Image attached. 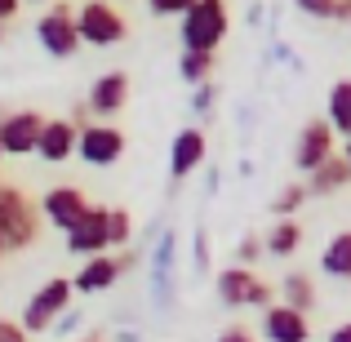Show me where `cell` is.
<instances>
[{
  "label": "cell",
  "instance_id": "1",
  "mask_svg": "<svg viewBox=\"0 0 351 342\" xmlns=\"http://www.w3.org/2000/svg\"><path fill=\"white\" fill-rule=\"evenodd\" d=\"M40 200H32L23 187H14L9 178H0V245L5 254H23L40 240Z\"/></svg>",
  "mask_w": 351,
  "mask_h": 342
},
{
  "label": "cell",
  "instance_id": "2",
  "mask_svg": "<svg viewBox=\"0 0 351 342\" xmlns=\"http://www.w3.org/2000/svg\"><path fill=\"white\" fill-rule=\"evenodd\" d=\"M232 32V14L227 0H196L178 23V40L182 49H200V53H218V45Z\"/></svg>",
  "mask_w": 351,
  "mask_h": 342
},
{
  "label": "cell",
  "instance_id": "3",
  "mask_svg": "<svg viewBox=\"0 0 351 342\" xmlns=\"http://www.w3.org/2000/svg\"><path fill=\"white\" fill-rule=\"evenodd\" d=\"M214 293H218V302H223L227 311H245V307L267 311L276 302V289H271V284H267L254 267H240V262H232L227 271H218Z\"/></svg>",
  "mask_w": 351,
  "mask_h": 342
},
{
  "label": "cell",
  "instance_id": "4",
  "mask_svg": "<svg viewBox=\"0 0 351 342\" xmlns=\"http://www.w3.org/2000/svg\"><path fill=\"white\" fill-rule=\"evenodd\" d=\"M147 289H152V307L156 311H173L178 302V284H173V267H178V236L160 231L152 240V254H147Z\"/></svg>",
  "mask_w": 351,
  "mask_h": 342
},
{
  "label": "cell",
  "instance_id": "5",
  "mask_svg": "<svg viewBox=\"0 0 351 342\" xmlns=\"http://www.w3.org/2000/svg\"><path fill=\"white\" fill-rule=\"evenodd\" d=\"M76 32H80V45L112 49V45H120L129 36V23L112 0H85V5L76 9Z\"/></svg>",
  "mask_w": 351,
  "mask_h": 342
},
{
  "label": "cell",
  "instance_id": "6",
  "mask_svg": "<svg viewBox=\"0 0 351 342\" xmlns=\"http://www.w3.org/2000/svg\"><path fill=\"white\" fill-rule=\"evenodd\" d=\"M71 298H76V284H71V280H62V276L45 280L40 289H36L32 298H27V307H23V329H27L32 338L49 334L53 320H58L62 311L71 307Z\"/></svg>",
  "mask_w": 351,
  "mask_h": 342
},
{
  "label": "cell",
  "instance_id": "7",
  "mask_svg": "<svg viewBox=\"0 0 351 342\" xmlns=\"http://www.w3.org/2000/svg\"><path fill=\"white\" fill-rule=\"evenodd\" d=\"M36 40L49 58H76L80 53V32H76V9L67 0H53L40 18H36Z\"/></svg>",
  "mask_w": 351,
  "mask_h": 342
},
{
  "label": "cell",
  "instance_id": "8",
  "mask_svg": "<svg viewBox=\"0 0 351 342\" xmlns=\"http://www.w3.org/2000/svg\"><path fill=\"white\" fill-rule=\"evenodd\" d=\"M138 258H143V249H134V245L116 249V254H94V258L80 262V271L71 276V284H76V293H107Z\"/></svg>",
  "mask_w": 351,
  "mask_h": 342
},
{
  "label": "cell",
  "instance_id": "9",
  "mask_svg": "<svg viewBox=\"0 0 351 342\" xmlns=\"http://www.w3.org/2000/svg\"><path fill=\"white\" fill-rule=\"evenodd\" d=\"M129 138L125 129H116L112 120H89L85 129H80V143H76V156L89 164V169H112L120 164V156H125Z\"/></svg>",
  "mask_w": 351,
  "mask_h": 342
},
{
  "label": "cell",
  "instance_id": "10",
  "mask_svg": "<svg viewBox=\"0 0 351 342\" xmlns=\"http://www.w3.org/2000/svg\"><path fill=\"white\" fill-rule=\"evenodd\" d=\"M329 156H338V134L329 129V120L311 116L307 125L298 129V143H293V169L307 178L311 169H320V164L329 160Z\"/></svg>",
  "mask_w": 351,
  "mask_h": 342
},
{
  "label": "cell",
  "instance_id": "11",
  "mask_svg": "<svg viewBox=\"0 0 351 342\" xmlns=\"http://www.w3.org/2000/svg\"><path fill=\"white\" fill-rule=\"evenodd\" d=\"M258 338L263 342H311V316L298 307H285V302H271L258 320Z\"/></svg>",
  "mask_w": 351,
  "mask_h": 342
},
{
  "label": "cell",
  "instance_id": "12",
  "mask_svg": "<svg viewBox=\"0 0 351 342\" xmlns=\"http://www.w3.org/2000/svg\"><path fill=\"white\" fill-rule=\"evenodd\" d=\"M40 214H45V223H49V227L71 231L80 218L89 214V196L80 187H71V182H62V187H49L40 196Z\"/></svg>",
  "mask_w": 351,
  "mask_h": 342
},
{
  "label": "cell",
  "instance_id": "13",
  "mask_svg": "<svg viewBox=\"0 0 351 342\" xmlns=\"http://www.w3.org/2000/svg\"><path fill=\"white\" fill-rule=\"evenodd\" d=\"M40 129H45L40 112H9V116H0V151L5 156H36Z\"/></svg>",
  "mask_w": 351,
  "mask_h": 342
},
{
  "label": "cell",
  "instance_id": "14",
  "mask_svg": "<svg viewBox=\"0 0 351 342\" xmlns=\"http://www.w3.org/2000/svg\"><path fill=\"white\" fill-rule=\"evenodd\" d=\"M205 160H209V138H205V129H178L173 134V143H169V178L173 182H182V178H191L196 169H205Z\"/></svg>",
  "mask_w": 351,
  "mask_h": 342
},
{
  "label": "cell",
  "instance_id": "15",
  "mask_svg": "<svg viewBox=\"0 0 351 342\" xmlns=\"http://www.w3.org/2000/svg\"><path fill=\"white\" fill-rule=\"evenodd\" d=\"M67 254H76L80 262L94 254H112V236H107V209L89 205V214L67 231Z\"/></svg>",
  "mask_w": 351,
  "mask_h": 342
},
{
  "label": "cell",
  "instance_id": "16",
  "mask_svg": "<svg viewBox=\"0 0 351 342\" xmlns=\"http://www.w3.org/2000/svg\"><path fill=\"white\" fill-rule=\"evenodd\" d=\"M85 103H89V112H94V120H116L129 103V76L125 71H103V76L89 85Z\"/></svg>",
  "mask_w": 351,
  "mask_h": 342
},
{
  "label": "cell",
  "instance_id": "17",
  "mask_svg": "<svg viewBox=\"0 0 351 342\" xmlns=\"http://www.w3.org/2000/svg\"><path fill=\"white\" fill-rule=\"evenodd\" d=\"M76 143H80V129L71 125L67 116L45 120V129H40V147H36V156H40L45 164H67L71 156H76Z\"/></svg>",
  "mask_w": 351,
  "mask_h": 342
},
{
  "label": "cell",
  "instance_id": "18",
  "mask_svg": "<svg viewBox=\"0 0 351 342\" xmlns=\"http://www.w3.org/2000/svg\"><path fill=\"white\" fill-rule=\"evenodd\" d=\"M302 182H307V196H316V200L347 191V187H351V164H347V156H343V151H338V156H329V160L320 164V169H311Z\"/></svg>",
  "mask_w": 351,
  "mask_h": 342
},
{
  "label": "cell",
  "instance_id": "19",
  "mask_svg": "<svg viewBox=\"0 0 351 342\" xmlns=\"http://www.w3.org/2000/svg\"><path fill=\"white\" fill-rule=\"evenodd\" d=\"M320 276H329V280H351V227L334 231L329 245L320 249Z\"/></svg>",
  "mask_w": 351,
  "mask_h": 342
},
{
  "label": "cell",
  "instance_id": "20",
  "mask_svg": "<svg viewBox=\"0 0 351 342\" xmlns=\"http://www.w3.org/2000/svg\"><path fill=\"white\" fill-rule=\"evenodd\" d=\"M280 302L285 307H298V311H316V302H320V289H316V280H311V271H285V280H280Z\"/></svg>",
  "mask_w": 351,
  "mask_h": 342
},
{
  "label": "cell",
  "instance_id": "21",
  "mask_svg": "<svg viewBox=\"0 0 351 342\" xmlns=\"http://www.w3.org/2000/svg\"><path fill=\"white\" fill-rule=\"evenodd\" d=\"M325 120L338 138H351V76L334 80L329 85V98H325Z\"/></svg>",
  "mask_w": 351,
  "mask_h": 342
},
{
  "label": "cell",
  "instance_id": "22",
  "mask_svg": "<svg viewBox=\"0 0 351 342\" xmlns=\"http://www.w3.org/2000/svg\"><path fill=\"white\" fill-rule=\"evenodd\" d=\"M267 254L271 258H293L298 254V245H302V227H298V218H276V227L267 231Z\"/></svg>",
  "mask_w": 351,
  "mask_h": 342
},
{
  "label": "cell",
  "instance_id": "23",
  "mask_svg": "<svg viewBox=\"0 0 351 342\" xmlns=\"http://www.w3.org/2000/svg\"><path fill=\"white\" fill-rule=\"evenodd\" d=\"M214 53H200V49H182V58H178V76L187 80L191 89L196 85H205V80H214Z\"/></svg>",
  "mask_w": 351,
  "mask_h": 342
},
{
  "label": "cell",
  "instance_id": "24",
  "mask_svg": "<svg viewBox=\"0 0 351 342\" xmlns=\"http://www.w3.org/2000/svg\"><path fill=\"white\" fill-rule=\"evenodd\" d=\"M307 182H285L280 191H276V200H271V218H293L302 205H307Z\"/></svg>",
  "mask_w": 351,
  "mask_h": 342
},
{
  "label": "cell",
  "instance_id": "25",
  "mask_svg": "<svg viewBox=\"0 0 351 342\" xmlns=\"http://www.w3.org/2000/svg\"><path fill=\"white\" fill-rule=\"evenodd\" d=\"M191 271H196V276L214 271V249H209V231H205V223H196V231H191Z\"/></svg>",
  "mask_w": 351,
  "mask_h": 342
},
{
  "label": "cell",
  "instance_id": "26",
  "mask_svg": "<svg viewBox=\"0 0 351 342\" xmlns=\"http://www.w3.org/2000/svg\"><path fill=\"white\" fill-rule=\"evenodd\" d=\"M107 236H112V249L134 245V218H129V209H107Z\"/></svg>",
  "mask_w": 351,
  "mask_h": 342
},
{
  "label": "cell",
  "instance_id": "27",
  "mask_svg": "<svg viewBox=\"0 0 351 342\" xmlns=\"http://www.w3.org/2000/svg\"><path fill=\"white\" fill-rule=\"evenodd\" d=\"M214 107H218V85H214V80H205V85L191 89V116H196V120H209Z\"/></svg>",
  "mask_w": 351,
  "mask_h": 342
},
{
  "label": "cell",
  "instance_id": "28",
  "mask_svg": "<svg viewBox=\"0 0 351 342\" xmlns=\"http://www.w3.org/2000/svg\"><path fill=\"white\" fill-rule=\"evenodd\" d=\"M263 254H267V245H263V236H254V231L236 240V262L240 267H258V258H263Z\"/></svg>",
  "mask_w": 351,
  "mask_h": 342
},
{
  "label": "cell",
  "instance_id": "29",
  "mask_svg": "<svg viewBox=\"0 0 351 342\" xmlns=\"http://www.w3.org/2000/svg\"><path fill=\"white\" fill-rule=\"evenodd\" d=\"M191 5H196V0H147V9H152L156 18H182Z\"/></svg>",
  "mask_w": 351,
  "mask_h": 342
},
{
  "label": "cell",
  "instance_id": "30",
  "mask_svg": "<svg viewBox=\"0 0 351 342\" xmlns=\"http://www.w3.org/2000/svg\"><path fill=\"white\" fill-rule=\"evenodd\" d=\"M80 320H85V311H80V307H67L58 320H53V329H49V334L67 338V334H76V329H80Z\"/></svg>",
  "mask_w": 351,
  "mask_h": 342
},
{
  "label": "cell",
  "instance_id": "31",
  "mask_svg": "<svg viewBox=\"0 0 351 342\" xmlns=\"http://www.w3.org/2000/svg\"><path fill=\"white\" fill-rule=\"evenodd\" d=\"M267 62H280V67H293V71H298V53H293L285 40H271V49H267Z\"/></svg>",
  "mask_w": 351,
  "mask_h": 342
},
{
  "label": "cell",
  "instance_id": "32",
  "mask_svg": "<svg viewBox=\"0 0 351 342\" xmlns=\"http://www.w3.org/2000/svg\"><path fill=\"white\" fill-rule=\"evenodd\" d=\"M0 342H32V334L23 329V320H5L0 316Z\"/></svg>",
  "mask_w": 351,
  "mask_h": 342
},
{
  "label": "cell",
  "instance_id": "33",
  "mask_svg": "<svg viewBox=\"0 0 351 342\" xmlns=\"http://www.w3.org/2000/svg\"><path fill=\"white\" fill-rule=\"evenodd\" d=\"M218 342H258V334H254L249 325H240V320H236V325H227L223 334H218Z\"/></svg>",
  "mask_w": 351,
  "mask_h": 342
},
{
  "label": "cell",
  "instance_id": "34",
  "mask_svg": "<svg viewBox=\"0 0 351 342\" xmlns=\"http://www.w3.org/2000/svg\"><path fill=\"white\" fill-rule=\"evenodd\" d=\"M325 23H351V0H329Z\"/></svg>",
  "mask_w": 351,
  "mask_h": 342
},
{
  "label": "cell",
  "instance_id": "35",
  "mask_svg": "<svg viewBox=\"0 0 351 342\" xmlns=\"http://www.w3.org/2000/svg\"><path fill=\"white\" fill-rule=\"evenodd\" d=\"M293 5H298L307 18H320V23H325V14H329V0H293Z\"/></svg>",
  "mask_w": 351,
  "mask_h": 342
},
{
  "label": "cell",
  "instance_id": "36",
  "mask_svg": "<svg viewBox=\"0 0 351 342\" xmlns=\"http://www.w3.org/2000/svg\"><path fill=\"white\" fill-rule=\"evenodd\" d=\"M267 14H271V9H267L263 0H254V5L245 9V27H263V18H267Z\"/></svg>",
  "mask_w": 351,
  "mask_h": 342
},
{
  "label": "cell",
  "instance_id": "37",
  "mask_svg": "<svg viewBox=\"0 0 351 342\" xmlns=\"http://www.w3.org/2000/svg\"><path fill=\"white\" fill-rule=\"evenodd\" d=\"M67 120H71L76 129H85L89 120H94V112H89V103H76V107H71V116H67Z\"/></svg>",
  "mask_w": 351,
  "mask_h": 342
},
{
  "label": "cell",
  "instance_id": "38",
  "mask_svg": "<svg viewBox=\"0 0 351 342\" xmlns=\"http://www.w3.org/2000/svg\"><path fill=\"white\" fill-rule=\"evenodd\" d=\"M18 9H23V0H0V27H9L18 18Z\"/></svg>",
  "mask_w": 351,
  "mask_h": 342
},
{
  "label": "cell",
  "instance_id": "39",
  "mask_svg": "<svg viewBox=\"0 0 351 342\" xmlns=\"http://www.w3.org/2000/svg\"><path fill=\"white\" fill-rule=\"evenodd\" d=\"M218 187H223V173H218L214 164H205V191H209V196H218Z\"/></svg>",
  "mask_w": 351,
  "mask_h": 342
},
{
  "label": "cell",
  "instance_id": "40",
  "mask_svg": "<svg viewBox=\"0 0 351 342\" xmlns=\"http://www.w3.org/2000/svg\"><path fill=\"white\" fill-rule=\"evenodd\" d=\"M329 342H351V320H343V325L329 329Z\"/></svg>",
  "mask_w": 351,
  "mask_h": 342
},
{
  "label": "cell",
  "instance_id": "41",
  "mask_svg": "<svg viewBox=\"0 0 351 342\" xmlns=\"http://www.w3.org/2000/svg\"><path fill=\"white\" fill-rule=\"evenodd\" d=\"M116 342H143V334H138V329H120Z\"/></svg>",
  "mask_w": 351,
  "mask_h": 342
},
{
  "label": "cell",
  "instance_id": "42",
  "mask_svg": "<svg viewBox=\"0 0 351 342\" xmlns=\"http://www.w3.org/2000/svg\"><path fill=\"white\" fill-rule=\"evenodd\" d=\"M76 342H107V334H85V338H76Z\"/></svg>",
  "mask_w": 351,
  "mask_h": 342
},
{
  "label": "cell",
  "instance_id": "43",
  "mask_svg": "<svg viewBox=\"0 0 351 342\" xmlns=\"http://www.w3.org/2000/svg\"><path fill=\"white\" fill-rule=\"evenodd\" d=\"M23 5H53V0H23Z\"/></svg>",
  "mask_w": 351,
  "mask_h": 342
},
{
  "label": "cell",
  "instance_id": "44",
  "mask_svg": "<svg viewBox=\"0 0 351 342\" xmlns=\"http://www.w3.org/2000/svg\"><path fill=\"white\" fill-rule=\"evenodd\" d=\"M343 156H347V164H351V138H347V151H343Z\"/></svg>",
  "mask_w": 351,
  "mask_h": 342
},
{
  "label": "cell",
  "instance_id": "45",
  "mask_svg": "<svg viewBox=\"0 0 351 342\" xmlns=\"http://www.w3.org/2000/svg\"><path fill=\"white\" fill-rule=\"evenodd\" d=\"M5 258H9V254H5V245H0V262H5Z\"/></svg>",
  "mask_w": 351,
  "mask_h": 342
},
{
  "label": "cell",
  "instance_id": "46",
  "mask_svg": "<svg viewBox=\"0 0 351 342\" xmlns=\"http://www.w3.org/2000/svg\"><path fill=\"white\" fill-rule=\"evenodd\" d=\"M5 32H9V27H0V40H5Z\"/></svg>",
  "mask_w": 351,
  "mask_h": 342
},
{
  "label": "cell",
  "instance_id": "47",
  "mask_svg": "<svg viewBox=\"0 0 351 342\" xmlns=\"http://www.w3.org/2000/svg\"><path fill=\"white\" fill-rule=\"evenodd\" d=\"M112 5H125V0H112Z\"/></svg>",
  "mask_w": 351,
  "mask_h": 342
},
{
  "label": "cell",
  "instance_id": "48",
  "mask_svg": "<svg viewBox=\"0 0 351 342\" xmlns=\"http://www.w3.org/2000/svg\"><path fill=\"white\" fill-rule=\"evenodd\" d=\"M0 156H5V151H0Z\"/></svg>",
  "mask_w": 351,
  "mask_h": 342
}]
</instances>
